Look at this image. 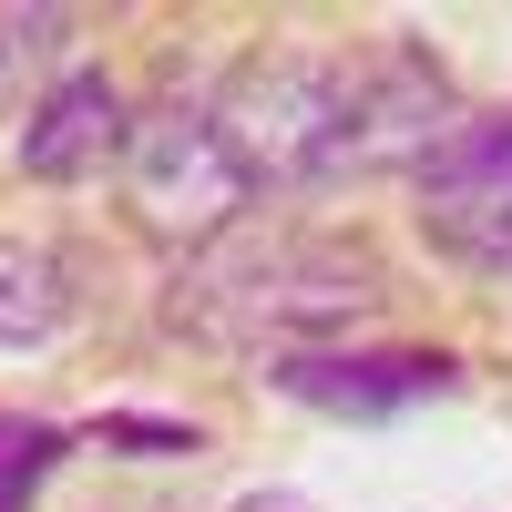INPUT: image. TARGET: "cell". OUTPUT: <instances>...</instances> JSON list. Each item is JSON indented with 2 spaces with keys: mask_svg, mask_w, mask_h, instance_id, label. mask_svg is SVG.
Instances as JSON below:
<instances>
[{
  "mask_svg": "<svg viewBox=\"0 0 512 512\" xmlns=\"http://www.w3.org/2000/svg\"><path fill=\"white\" fill-rule=\"evenodd\" d=\"M390 308V267L359 246V236H328V226H236L205 256L175 267V297L164 318L205 349H236V359H287V349H318V338L359 328Z\"/></svg>",
  "mask_w": 512,
  "mask_h": 512,
  "instance_id": "obj_1",
  "label": "cell"
},
{
  "mask_svg": "<svg viewBox=\"0 0 512 512\" xmlns=\"http://www.w3.org/2000/svg\"><path fill=\"white\" fill-rule=\"evenodd\" d=\"M216 123L256 195H318L349 175V62L328 52H256L226 72Z\"/></svg>",
  "mask_w": 512,
  "mask_h": 512,
  "instance_id": "obj_2",
  "label": "cell"
},
{
  "mask_svg": "<svg viewBox=\"0 0 512 512\" xmlns=\"http://www.w3.org/2000/svg\"><path fill=\"white\" fill-rule=\"evenodd\" d=\"M123 205H134V226H144L154 246H185V256H205L216 236L246 226L256 175L236 164L216 103L164 93V103L134 123V144H123Z\"/></svg>",
  "mask_w": 512,
  "mask_h": 512,
  "instance_id": "obj_3",
  "label": "cell"
},
{
  "mask_svg": "<svg viewBox=\"0 0 512 512\" xmlns=\"http://www.w3.org/2000/svg\"><path fill=\"white\" fill-rule=\"evenodd\" d=\"M420 226L441 256L482 277H512V144L492 123H461V134L420 164Z\"/></svg>",
  "mask_w": 512,
  "mask_h": 512,
  "instance_id": "obj_4",
  "label": "cell"
},
{
  "mask_svg": "<svg viewBox=\"0 0 512 512\" xmlns=\"http://www.w3.org/2000/svg\"><path fill=\"white\" fill-rule=\"evenodd\" d=\"M461 134V93L420 52H369L349 62V175H390V164H431Z\"/></svg>",
  "mask_w": 512,
  "mask_h": 512,
  "instance_id": "obj_5",
  "label": "cell"
},
{
  "mask_svg": "<svg viewBox=\"0 0 512 512\" xmlns=\"http://www.w3.org/2000/svg\"><path fill=\"white\" fill-rule=\"evenodd\" d=\"M267 379L308 410H338V420H379V410H410V400H441L451 390V359L441 349H287L267 359Z\"/></svg>",
  "mask_w": 512,
  "mask_h": 512,
  "instance_id": "obj_6",
  "label": "cell"
},
{
  "mask_svg": "<svg viewBox=\"0 0 512 512\" xmlns=\"http://www.w3.org/2000/svg\"><path fill=\"white\" fill-rule=\"evenodd\" d=\"M123 144H134L123 93H113L103 72H62L52 93L31 103V123H21V175L82 185V175H103V164H123Z\"/></svg>",
  "mask_w": 512,
  "mask_h": 512,
  "instance_id": "obj_7",
  "label": "cell"
},
{
  "mask_svg": "<svg viewBox=\"0 0 512 512\" xmlns=\"http://www.w3.org/2000/svg\"><path fill=\"white\" fill-rule=\"evenodd\" d=\"M72 318V287H62V256L52 246H21L0 236V349H31Z\"/></svg>",
  "mask_w": 512,
  "mask_h": 512,
  "instance_id": "obj_8",
  "label": "cell"
},
{
  "mask_svg": "<svg viewBox=\"0 0 512 512\" xmlns=\"http://www.w3.org/2000/svg\"><path fill=\"white\" fill-rule=\"evenodd\" d=\"M62 461V431L52 420H21V410H0V512H21L41 492V472Z\"/></svg>",
  "mask_w": 512,
  "mask_h": 512,
  "instance_id": "obj_9",
  "label": "cell"
},
{
  "mask_svg": "<svg viewBox=\"0 0 512 512\" xmlns=\"http://www.w3.org/2000/svg\"><path fill=\"white\" fill-rule=\"evenodd\" d=\"M62 31H72L62 11H0V103L21 93V72L52 62V41H62Z\"/></svg>",
  "mask_w": 512,
  "mask_h": 512,
  "instance_id": "obj_10",
  "label": "cell"
},
{
  "mask_svg": "<svg viewBox=\"0 0 512 512\" xmlns=\"http://www.w3.org/2000/svg\"><path fill=\"white\" fill-rule=\"evenodd\" d=\"M492 134H502V144H512V123H492Z\"/></svg>",
  "mask_w": 512,
  "mask_h": 512,
  "instance_id": "obj_11",
  "label": "cell"
}]
</instances>
